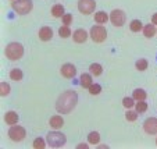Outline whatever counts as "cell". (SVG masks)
Segmentation results:
<instances>
[{
  "label": "cell",
  "mask_w": 157,
  "mask_h": 149,
  "mask_svg": "<svg viewBox=\"0 0 157 149\" xmlns=\"http://www.w3.org/2000/svg\"><path fill=\"white\" fill-rule=\"evenodd\" d=\"M11 2H15V0H11Z\"/></svg>",
  "instance_id": "d590c367"
},
{
  "label": "cell",
  "mask_w": 157,
  "mask_h": 149,
  "mask_svg": "<svg viewBox=\"0 0 157 149\" xmlns=\"http://www.w3.org/2000/svg\"><path fill=\"white\" fill-rule=\"evenodd\" d=\"M147 66H149V63H147L146 59H140L135 63V67H136L138 71H145V70L147 69Z\"/></svg>",
  "instance_id": "484cf974"
},
{
  "label": "cell",
  "mask_w": 157,
  "mask_h": 149,
  "mask_svg": "<svg viewBox=\"0 0 157 149\" xmlns=\"http://www.w3.org/2000/svg\"><path fill=\"white\" fill-rule=\"evenodd\" d=\"M138 112L136 110H131V109H128L127 113H125V119H127V121H135V120L138 119Z\"/></svg>",
  "instance_id": "83f0119b"
},
{
  "label": "cell",
  "mask_w": 157,
  "mask_h": 149,
  "mask_svg": "<svg viewBox=\"0 0 157 149\" xmlns=\"http://www.w3.org/2000/svg\"><path fill=\"white\" fill-rule=\"evenodd\" d=\"M10 93V85L6 81H2L0 82V95L2 96H7Z\"/></svg>",
  "instance_id": "4316f807"
},
{
  "label": "cell",
  "mask_w": 157,
  "mask_h": 149,
  "mask_svg": "<svg viewBox=\"0 0 157 149\" xmlns=\"http://www.w3.org/2000/svg\"><path fill=\"white\" fill-rule=\"evenodd\" d=\"M143 130L149 135H157V119L156 117H149L143 123Z\"/></svg>",
  "instance_id": "9c48e42d"
},
{
  "label": "cell",
  "mask_w": 157,
  "mask_h": 149,
  "mask_svg": "<svg viewBox=\"0 0 157 149\" xmlns=\"http://www.w3.org/2000/svg\"><path fill=\"white\" fill-rule=\"evenodd\" d=\"M135 110H136L138 113H145V112L147 110V103H146L145 100H138L136 103H135Z\"/></svg>",
  "instance_id": "d4e9b609"
},
{
  "label": "cell",
  "mask_w": 157,
  "mask_h": 149,
  "mask_svg": "<svg viewBox=\"0 0 157 149\" xmlns=\"http://www.w3.org/2000/svg\"><path fill=\"white\" fill-rule=\"evenodd\" d=\"M122 106H124L125 109H132L135 108V99L133 98H124L122 99Z\"/></svg>",
  "instance_id": "f1b7e54d"
},
{
  "label": "cell",
  "mask_w": 157,
  "mask_h": 149,
  "mask_svg": "<svg viewBox=\"0 0 157 149\" xmlns=\"http://www.w3.org/2000/svg\"><path fill=\"white\" fill-rule=\"evenodd\" d=\"M27 137V131H25L24 127H21V125H11L9 130V138L14 142H21V141H24V138Z\"/></svg>",
  "instance_id": "8992f818"
},
{
  "label": "cell",
  "mask_w": 157,
  "mask_h": 149,
  "mask_svg": "<svg viewBox=\"0 0 157 149\" xmlns=\"http://www.w3.org/2000/svg\"><path fill=\"white\" fill-rule=\"evenodd\" d=\"M156 145H157V138H156Z\"/></svg>",
  "instance_id": "e575fe53"
},
{
  "label": "cell",
  "mask_w": 157,
  "mask_h": 149,
  "mask_svg": "<svg viewBox=\"0 0 157 149\" xmlns=\"http://www.w3.org/2000/svg\"><path fill=\"white\" fill-rule=\"evenodd\" d=\"M95 22H98V24H106L107 21L110 20V14H107V13L104 11H98L95 13Z\"/></svg>",
  "instance_id": "2e32d148"
},
{
  "label": "cell",
  "mask_w": 157,
  "mask_h": 149,
  "mask_svg": "<svg viewBox=\"0 0 157 149\" xmlns=\"http://www.w3.org/2000/svg\"><path fill=\"white\" fill-rule=\"evenodd\" d=\"M89 35H90V39H92L93 42H96V43H101V42H104L106 38H107V31H106L104 27H101V24H98V25H95V27L90 28Z\"/></svg>",
  "instance_id": "5b68a950"
},
{
  "label": "cell",
  "mask_w": 157,
  "mask_h": 149,
  "mask_svg": "<svg viewBox=\"0 0 157 149\" xmlns=\"http://www.w3.org/2000/svg\"><path fill=\"white\" fill-rule=\"evenodd\" d=\"M151 24L157 25V13H154V14L151 15Z\"/></svg>",
  "instance_id": "836d02e7"
},
{
  "label": "cell",
  "mask_w": 157,
  "mask_h": 149,
  "mask_svg": "<svg viewBox=\"0 0 157 149\" xmlns=\"http://www.w3.org/2000/svg\"><path fill=\"white\" fill-rule=\"evenodd\" d=\"M77 103H78V93L75 91H65L57 99L56 110L61 114H68L75 109Z\"/></svg>",
  "instance_id": "6da1fadb"
},
{
  "label": "cell",
  "mask_w": 157,
  "mask_h": 149,
  "mask_svg": "<svg viewBox=\"0 0 157 149\" xmlns=\"http://www.w3.org/2000/svg\"><path fill=\"white\" fill-rule=\"evenodd\" d=\"M143 35L146 36V38H153L154 35H157V29L156 27H154V24H147L143 27Z\"/></svg>",
  "instance_id": "e0dca14e"
},
{
  "label": "cell",
  "mask_w": 157,
  "mask_h": 149,
  "mask_svg": "<svg viewBox=\"0 0 157 149\" xmlns=\"http://www.w3.org/2000/svg\"><path fill=\"white\" fill-rule=\"evenodd\" d=\"M79 84H81V87H82L83 89H88V88L93 84V81H92V74H88V73L82 74V75H81Z\"/></svg>",
  "instance_id": "9a60e30c"
},
{
  "label": "cell",
  "mask_w": 157,
  "mask_h": 149,
  "mask_svg": "<svg viewBox=\"0 0 157 149\" xmlns=\"http://www.w3.org/2000/svg\"><path fill=\"white\" fill-rule=\"evenodd\" d=\"M32 146H33L35 149H44V146H46V142H44L42 138H36V139L33 141Z\"/></svg>",
  "instance_id": "4dcf8cb0"
},
{
  "label": "cell",
  "mask_w": 157,
  "mask_h": 149,
  "mask_svg": "<svg viewBox=\"0 0 157 149\" xmlns=\"http://www.w3.org/2000/svg\"><path fill=\"white\" fill-rule=\"evenodd\" d=\"M4 54H6V57L9 60L17 61V60H20L21 57L24 56V46L21 43H18V42H11V43H9L6 46Z\"/></svg>",
  "instance_id": "7a4b0ae2"
},
{
  "label": "cell",
  "mask_w": 157,
  "mask_h": 149,
  "mask_svg": "<svg viewBox=\"0 0 157 149\" xmlns=\"http://www.w3.org/2000/svg\"><path fill=\"white\" fill-rule=\"evenodd\" d=\"M64 14H65L64 6H61V4H54V6L52 7V15H53L54 18H61Z\"/></svg>",
  "instance_id": "ac0fdd59"
},
{
  "label": "cell",
  "mask_w": 157,
  "mask_h": 149,
  "mask_svg": "<svg viewBox=\"0 0 157 149\" xmlns=\"http://www.w3.org/2000/svg\"><path fill=\"white\" fill-rule=\"evenodd\" d=\"M59 35L60 38H70L71 36V29H70L68 25H63L59 28Z\"/></svg>",
  "instance_id": "cb8c5ba5"
},
{
  "label": "cell",
  "mask_w": 157,
  "mask_h": 149,
  "mask_svg": "<svg viewBox=\"0 0 157 149\" xmlns=\"http://www.w3.org/2000/svg\"><path fill=\"white\" fill-rule=\"evenodd\" d=\"M72 41L75 43H85L88 41V32L85 29H77L72 33Z\"/></svg>",
  "instance_id": "8fae6325"
},
{
  "label": "cell",
  "mask_w": 157,
  "mask_h": 149,
  "mask_svg": "<svg viewBox=\"0 0 157 149\" xmlns=\"http://www.w3.org/2000/svg\"><path fill=\"white\" fill-rule=\"evenodd\" d=\"M11 7L17 14L25 15L32 10L33 4H32V0H15V2H13Z\"/></svg>",
  "instance_id": "277c9868"
},
{
  "label": "cell",
  "mask_w": 157,
  "mask_h": 149,
  "mask_svg": "<svg viewBox=\"0 0 157 149\" xmlns=\"http://www.w3.org/2000/svg\"><path fill=\"white\" fill-rule=\"evenodd\" d=\"M143 27H145V25L140 22V20H132L129 24V29L132 31V32H139V31L143 29Z\"/></svg>",
  "instance_id": "7402d4cb"
},
{
  "label": "cell",
  "mask_w": 157,
  "mask_h": 149,
  "mask_svg": "<svg viewBox=\"0 0 157 149\" xmlns=\"http://www.w3.org/2000/svg\"><path fill=\"white\" fill-rule=\"evenodd\" d=\"M127 21V15L122 10H113L110 13V22L114 25V27H122Z\"/></svg>",
  "instance_id": "52a82bcc"
},
{
  "label": "cell",
  "mask_w": 157,
  "mask_h": 149,
  "mask_svg": "<svg viewBox=\"0 0 157 149\" xmlns=\"http://www.w3.org/2000/svg\"><path fill=\"white\" fill-rule=\"evenodd\" d=\"M61 21H63V24L64 25H71V22H72V14H67V13H65L64 15H63L61 17Z\"/></svg>",
  "instance_id": "1f68e13d"
},
{
  "label": "cell",
  "mask_w": 157,
  "mask_h": 149,
  "mask_svg": "<svg viewBox=\"0 0 157 149\" xmlns=\"http://www.w3.org/2000/svg\"><path fill=\"white\" fill-rule=\"evenodd\" d=\"M96 9V2L95 0H79L78 2V10L79 13L82 14L88 15V14H92Z\"/></svg>",
  "instance_id": "ba28073f"
},
{
  "label": "cell",
  "mask_w": 157,
  "mask_h": 149,
  "mask_svg": "<svg viewBox=\"0 0 157 149\" xmlns=\"http://www.w3.org/2000/svg\"><path fill=\"white\" fill-rule=\"evenodd\" d=\"M88 91H89V93H90V95L95 96V95H99V93L101 92V87L99 85V84H92V85L88 88Z\"/></svg>",
  "instance_id": "f546056e"
},
{
  "label": "cell",
  "mask_w": 157,
  "mask_h": 149,
  "mask_svg": "<svg viewBox=\"0 0 157 149\" xmlns=\"http://www.w3.org/2000/svg\"><path fill=\"white\" fill-rule=\"evenodd\" d=\"M38 35H39V39H40L42 42H48L53 38V31H52L50 27H42L40 29H39Z\"/></svg>",
  "instance_id": "7c38bea8"
},
{
  "label": "cell",
  "mask_w": 157,
  "mask_h": 149,
  "mask_svg": "<svg viewBox=\"0 0 157 149\" xmlns=\"http://www.w3.org/2000/svg\"><path fill=\"white\" fill-rule=\"evenodd\" d=\"M60 73H61V75L64 78H74L75 75H77V69H75L74 64H71V63H65V64H63L61 69H60Z\"/></svg>",
  "instance_id": "30bf717a"
},
{
  "label": "cell",
  "mask_w": 157,
  "mask_h": 149,
  "mask_svg": "<svg viewBox=\"0 0 157 149\" xmlns=\"http://www.w3.org/2000/svg\"><path fill=\"white\" fill-rule=\"evenodd\" d=\"M22 77H24V74H22V71H21L20 69H13L11 71H10V78H11L13 81H21Z\"/></svg>",
  "instance_id": "603a6c76"
},
{
  "label": "cell",
  "mask_w": 157,
  "mask_h": 149,
  "mask_svg": "<svg viewBox=\"0 0 157 149\" xmlns=\"http://www.w3.org/2000/svg\"><path fill=\"white\" fill-rule=\"evenodd\" d=\"M88 143H78L77 145V149H88Z\"/></svg>",
  "instance_id": "d6a6232c"
},
{
  "label": "cell",
  "mask_w": 157,
  "mask_h": 149,
  "mask_svg": "<svg viewBox=\"0 0 157 149\" xmlns=\"http://www.w3.org/2000/svg\"><path fill=\"white\" fill-rule=\"evenodd\" d=\"M46 141H48V145L52 146V148H60V146L65 145L67 138H65L64 134H61V132H59L56 130V131L49 132L48 137H46Z\"/></svg>",
  "instance_id": "3957f363"
},
{
  "label": "cell",
  "mask_w": 157,
  "mask_h": 149,
  "mask_svg": "<svg viewBox=\"0 0 157 149\" xmlns=\"http://www.w3.org/2000/svg\"><path fill=\"white\" fill-rule=\"evenodd\" d=\"M89 71H90L92 75L99 77V75H101V73H103V67H101L99 63H92V64L89 66Z\"/></svg>",
  "instance_id": "d6986e66"
},
{
  "label": "cell",
  "mask_w": 157,
  "mask_h": 149,
  "mask_svg": "<svg viewBox=\"0 0 157 149\" xmlns=\"http://www.w3.org/2000/svg\"><path fill=\"white\" fill-rule=\"evenodd\" d=\"M132 98L136 102L138 100H145V99L147 98V93H146L145 89H139V88H138V89H135L132 92Z\"/></svg>",
  "instance_id": "44dd1931"
},
{
  "label": "cell",
  "mask_w": 157,
  "mask_h": 149,
  "mask_svg": "<svg viewBox=\"0 0 157 149\" xmlns=\"http://www.w3.org/2000/svg\"><path fill=\"white\" fill-rule=\"evenodd\" d=\"M49 124H50V127L53 130H60L64 125V119L61 116H53L49 120Z\"/></svg>",
  "instance_id": "5bb4252c"
},
{
  "label": "cell",
  "mask_w": 157,
  "mask_h": 149,
  "mask_svg": "<svg viewBox=\"0 0 157 149\" xmlns=\"http://www.w3.org/2000/svg\"><path fill=\"white\" fill-rule=\"evenodd\" d=\"M18 120H20V116H18L15 112H13V110L6 112V114H4V121H6V124H9V125L17 124Z\"/></svg>",
  "instance_id": "4fadbf2b"
},
{
  "label": "cell",
  "mask_w": 157,
  "mask_h": 149,
  "mask_svg": "<svg viewBox=\"0 0 157 149\" xmlns=\"http://www.w3.org/2000/svg\"><path fill=\"white\" fill-rule=\"evenodd\" d=\"M88 142L90 143V145H99V143H100V134H99V132H96V131L89 132Z\"/></svg>",
  "instance_id": "ffe728a7"
}]
</instances>
